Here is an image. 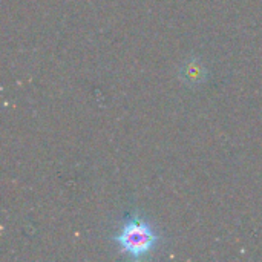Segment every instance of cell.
<instances>
[{"label": "cell", "instance_id": "6da1fadb", "mask_svg": "<svg viewBox=\"0 0 262 262\" xmlns=\"http://www.w3.org/2000/svg\"><path fill=\"white\" fill-rule=\"evenodd\" d=\"M114 243L127 258L141 259L157 249L160 235L146 220L135 215L124 221L121 229L114 235Z\"/></svg>", "mask_w": 262, "mask_h": 262}]
</instances>
